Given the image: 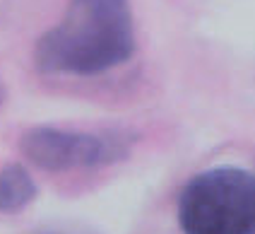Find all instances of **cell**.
<instances>
[{
    "instance_id": "5",
    "label": "cell",
    "mask_w": 255,
    "mask_h": 234,
    "mask_svg": "<svg viewBox=\"0 0 255 234\" xmlns=\"http://www.w3.org/2000/svg\"><path fill=\"white\" fill-rule=\"evenodd\" d=\"M5 102V87H2V82H0V104Z\"/></svg>"
},
{
    "instance_id": "4",
    "label": "cell",
    "mask_w": 255,
    "mask_h": 234,
    "mask_svg": "<svg viewBox=\"0 0 255 234\" xmlns=\"http://www.w3.org/2000/svg\"><path fill=\"white\" fill-rule=\"evenodd\" d=\"M36 193V181L22 164L12 162L0 169V213L12 215L24 210L27 205L34 203Z\"/></svg>"
},
{
    "instance_id": "3",
    "label": "cell",
    "mask_w": 255,
    "mask_h": 234,
    "mask_svg": "<svg viewBox=\"0 0 255 234\" xmlns=\"http://www.w3.org/2000/svg\"><path fill=\"white\" fill-rule=\"evenodd\" d=\"M132 138L121 131H77L58 126H34L19 138V152L43 172L99 169L126 160Z\"/></svg>"
},
{
    "instance_id": "1",
    "label": "cell",
    "mask_w": 255,
    "mask_h": 234,
    "mask_svg": "<svg viewBox=\"0 0 255 234\" xmlns=\"http://www.w3.org/2000/svg\"><path fill=\"white\" fill-rule=\"evenodd\" d=\"M137 48L130 0H70L34 48L41 73L94 77L132 58Z\"/></svg>"
},
{
    "instance_id": "2",
    "label": "cell",
    "mask_w": 255,
    "mask_h": 234,
    "mask_svg": "<svg viewBox=\"0 0 255 234\" xmlns=\"http://www.w3.org/2000/svg\"><path fill=\"white\" fill-rule=\"evenodd\" d=\"M183 234H255V174L212 167L188 179L178 196Z\"/></svg>"
}]
</instances>
